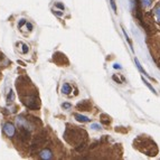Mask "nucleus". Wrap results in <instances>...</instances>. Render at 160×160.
<instances>
[{
	"label": "nucleus",
	"instance_id": "6e6552de",
	"mask_svg": "<svg viewBox=\"0 0 160 160\" xmlns=\"http://www.w3.org/2000/svg\"><path fill=\"white\" fill-rule=\"evenodd\" d=\"M152 0H141V5L143 6V7H149L150 5H151Z\"/></svg>",
	"mask_w": 160,
	"mask_h": 160
},
{
	"label": "nucleus",
	"instance_id": "0eeeda50",
	"mask_svg": "<svg viewBox=\"0 0 160 160\" xmlns=\"http://www.w3.org/2000/svg\"><path fill=\"white\" fill-rule=\"evenodd\" d=\"M155 15H156V17H157L158 20L160 22V5L156 7V9H155Z\"/></svg>",
	"mask_w": 160,
	"mask_h": 160
},
{
	"label": "nucleus",
	"instance_id": "f8f14e48",
	"mask_svg": "<svg viewBox=\"0 0 160 160\" xmlns=\"http://www.w3.org/2000/svg\"><path fill=\"white\" fill-rule=\"evenodd\" d=\"M63 108H65V109H68V108H71V104H68V103H64L63 105H62Z\"/></svg>",
	"mask_w": 160,
	"mask_h": 160
},
{
	"label": "nucleus",
	"instance_id": "f03ea898",
	"mask_svg": "<svg viewBox=\"0 0 160 160\" xmlns=\"http://www.w3.org/2000/svg\"><path fill=\"white\" fill-rule=\"evenodd\" d=\"M3 132H5L9 138H11V137H13L15 136V133H16V129H15L13 124H11V123L8 122L3 126Z\"/></svg>",
	"mask_w": 160,
	"mask_h": 160
},
{
	"label": "nucleus",
	"instance_id": "ddd939ff",
	"mask_svg": "<svg viewBox=\"0 0 160 160\" xmlns=\"http://www.w3.org/2000/svg\"><path fill=\"white\" fill-rule=\"evenodd\" d=\"M114 67H115V68H120V66H119L118 64H115V65H114Z\"/></svg>",
	"mask_w": 160,
	"mask_h": 160
},
{
	"label": "nucleus",
	"instance_id": "20e7f679",
	"mask_svg": "<svg viewBox=\"0 0 160 160\" xmlns=\"http://www.w3.org/2000/svg\"><path fill=\"white\" fill-rule=\"evenodd\" d=\"M78 109L82 108V111H90V109H91V104L88 103V101H83L82 103L78 104Z\"/></svg>",
	"mask_w": 160,
	"mask_h": 160
},
{
	"label": "nucleus",
	"instance_id": "1a4fd4ad",
	"mask_svg": "<svg viewBox=\"0 0 160 160\" xmlns=\"http://www.w3.org/2000/svg\"><path fill=\"white\" fill-rule=\"evenodd\" d=\"M134 61H136V64H137V66H138V68H139V69H140V71H141V72H142V73H143V74H144V75H147V73L144 72V69H143V68H142V67H141V65H140V63H139L138 58H136V59H134Z\"/></svg>",
	"mask_w": 160,
	"mask_h": 160
},
{
	"label": "nucleus",
	"instance_id": "9b49d317",
	"mask_svg": "<svg viewBox=\"0 0 160 160\" xmlns=\"http://www.w3.org/2000/svg\"><path fill=\"white\" fill-rule=\"evenodd\" d=\"M110 1H111V6H112V8H113V10H114V12H117V7H115L114 0H110Z\"/></svg>",
	"mask_w": 160,
	"mask_h": 160
},
{
	"label": "nucleus",
	"instance_id": "39448f33",
	"mask_svg": "<svg viewBox=\"0 0 160 160\" xmlns=\"http://www.w3.org/2000/svg\"><path fill=\"white\" fill-rule=\"evenodd\" d=\"M75 118H76V120L81 121V122H90V119L84 115H81V114H75Z\"/></svg>",
	"mask_w": 160,
	"mask_h": 160
},
{
	"label": "nucleus",
	"instance_id": "9d476101",
	"mask_svg": "<svg viewBox=\"0 0 160 160\" xmlns=\"http://www.w3.org/2000/svg\"><path fill=\"white\" fill-rule=\"evenodd\" d=\"M142 81H143V83H144V84H146V85H147V86H148V88H150V90H151V91H152V92H153V93H156V91H155V88H152V86H151V85H150L149 83H148V82H147V81L144 80V78H142Z\"/></svg>",
	"mask_w": 160,
	"mask_h": 160
},
{
	"label": "nucleus",
	"instance_id": "423d86ee",
	"mask_svg": "<svg viewBox=\"0 0 160 160\" xmlns=\"http://www.w3.org/2000/svg\"><path fill=\"white\" fill-rule=\"evenodd\" d=\"M62 91H63V93H65V94H69V92H71V86L65 83L64 85H63V88H62Z\"/></svg>",
	"mask_w": 160,
	"mask_h": 160
},
{
	"label": "nucleus",
	"instance_id": "7ed1b4c3",
	"mask_svg": "<svg viewBox=\"0 0 160 160\" xmlns=\"http://www.w3.org/2000/svg\"><path fill=\"white\" fill-rule=\"evenodd\" d=\"M40 159H52L53 158V152L49 149H44L39 152Z\"/></svg>",
	"mask_w": 160,
	"mask_h": 160
},
{
	"label": "nucleus",
	"instance_id": "f257e3e1",
	"mask_svg": "<svg viewBox=\"0 0 160 160\" xmlns=\"http://www.w3.org/2000/svg\"><path fill=\"white\" fill-rule=\"evenodd\" d=\"M134 144H143V146H146V148H143V149L141 150V152H143V153H146V155L151 156V157L152 156L155 157V156L157 155L158 148L151 139L144 138V137H140L137 141H134Z\"/></svg>",
	"mask_w": 160,
	"mask_h": 160
}]
</instances>
